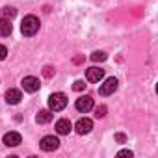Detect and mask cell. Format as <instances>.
<instances>
[{
    "label": "cell",
    "mask_w": 158,
    "mask_h": 158,
    "mask_svg": "<svg viewBox=\"0 0 158 158\" xmlns=\"http://www.w3.org/2000/svg\"><path fill=\"white\" fill-rule=\"evenodd\" d=\"M37 30H39V19H37L35 15H26V17L23 19V23H21V32H23V35L32 37V35L37 34Z\"/></svg>",
    "instance_id": "6da1fadb"
},
{
    "label": "cell",
    "mask_w": 158,
    "mask_h": 158,
    "mask_svg": "<svg viewBox=\"0 0 158 158\" xmlns=\"http://www.w3.org/2000/svg\"><path fill=\"white\" fill-rule=\"evenodd\" d=\"M67 106V97L65 93H52L48 97V108L52 112H61L63 108Z\"/></svg>",
    "instance_id": "7a4b0ae2"
},
{
    "label": "cell",
    "mask_w": 158,
    "mask_h": 158,
    "mask_svg": "<svg viewBox=\"0 0 158 158\" xmlns=\"http://www.w3.org/2000/svg\"><path fill=\"white\" fill-rule=\"evenodd\" d=\"M39 147L45 151V152H52L60 147V139L56 136H45L41 141H39Z\"/></svg>",
    "instance_id": "3957f363"
},
{
    "label": "cell",
    "mask_w": 158,
    "mask_h": 158,
    "mask_svg": "<svg viewBox=\"0 0 158 158\" xmlns=\"http://www.w3.org/2000/svg\"><path fill=\"white\" fill-rule=\"evenodd\" d=\"M117 78H106V80H104V84H101V88H99V93L101 95H104V97H108V95H112L115 89H117Z\"/></svg>",
    "instance_id": "277c9868"
},
{
    "label": "cell",
    "mask_w": 158,
    "mask_h": 158,
    "mask_svg": "<svg viewBox=\"0 0 158 158\" xmlns=\"http://www.w3.org/2000/svg\"><path fill=\"white\" fill-rule=\"evenodd\" d=\"M74 108L78 110V112H89L91 108H93V99L89 97V95H82V97H78L76 99V102H74Z\"/></svg>",
    "instance_id": "5b68a950"
},
{
    "label": "cell",
    "mask_w": 158,
    "mask_h": 158,
    "mask_svg": "<svg viewBox=\"0 0 158 158\" xmlns=\"http://www.w3.org/2000/svg\"><path fill=\"white\" fill-rule=\"evenodd\" d=\"M104 78V69H101V67H89L88 71H86V80L88 82H93V84H97V82H101Z\"/></svg>",
    "instance_id": "8992f818"
},
{
    "label": "cell",
    "mask_w": 158,
    "mask_h": 158,
    "mask_svg": "<svg viewBox=\"0 0 158 158\" xmlns=\"http://www.w3.org/2000/svg\"><path fill=\"white\" fill-rule=\"evenodd\" d=\"M39 78H35V76H24L23 78V88H24V91H28V93H35L37 89H39Z\"/></svg>",
    "instance_id": "52a82bcc"
},
{
    "label": "cell",
    "mask_w": 158,
    "mask_h": 158,
    "mask_svg": "<svg viewBox=\"0 0 158 158\" xmlns=\"http://www.w3.org/2000/svg\"><path fill=\"white\" fill-rule=\"evenodd\" d=\"M91 128H93V121L91 119H88V117H82V119H78L76 121V125H74V130L78 132V134H88V132H91Z\"/></svg>",
    "instance_id": "ba28073f"
},
{
    "label": "cell",
    "mask_w": 158,
    "mask_h": 158,
    "mask_svg": "<svg viewBox=\"0 0 158 158\" xmlns=\"http://www.w3.org/2000/svg\"><path fill=\"white\" fill-rule=\"evenodd\" d=\"M21 141H23V138H21V134H19V132H15V130H11V132L4 134V143H6L8 147H17Z\"/></svg>",
    "instance_id": "9c48e42d"
},
{
    "label": "cell",
    "mask_w": 158,
    "mask_h": 158,
    "mask_svg": "<svg viewBox=\"0 0 158 158\" xmlns=\"http://www.w3.org/2000/svg\"><path fill=\"white\" fill-rule=\"evenodd\" d=\"M23 99V93L19 89H8L6 91V102L8 104H19Z\"/></svg>",
    "instance_id": "30bf717a"
},
{
    "label": "cell",
    "mask_w": 158,
    "mask_h": 158,
    "mask_svg": "<svg viewBox=\"0 0 158 158\" xmlns=\"http://www.w3.org/2000/svg\"><path fill=\"white\" fill-rule=\"evenodd\" d=\"M71 130H73V125H71L69 119H60V121L56 123V132H58V134L63 136V134H69Z\"/></svg>",
    "instance_id": "8fae6325"
},
{
    "label": "cell",
    "mask_w": 158,
    "mask_h": 158,
    "mask_svg": "<svg viewBox=\"0 0 158 158\" xmlns=\"http://www.w3.org/2000/svg\"><path fill=\"white\" fill-rule=\"evenodd\" d=\"M13 32V24H11V21L10 19H0V35L2 37H6V35H10Z\"/></svg>",
    "instance_id": "7c38bea8"
},
{
    "label": "cell",
    "mask_w": 158,
    "mask_h": 158,
    "mask_svg": "<svg viewBox=\"0 0 158 158\" xmlns=\"http://www.w3.org/2000/svg\"><path fill=\"white\" fill-rule=\"evenodd\" d=\"M52 117H54L52 110H41V112L37 114L35 121H37L39 125H47V123H50V121H52Z\"/></svg>",
    "instance_id": "4fadbf2b"
},
{
    "label": "cell",
    "mask_w": 158,
    "mask_h": 158,
    "mask_svg": "<svg viewBox=\"0 0 158 158\" xmlns=\"http://www.w3.org/2000/svg\"><path fill=\"white\" fill-rule=\"evenodd\" d=\"M15 15H17V10H15V8H10V6L2 8V17H4V19H10V21H11Z\"/></svg>",
    "instance_id": "5bb4252c"
},
{
    "label": "cell",
    "mask_w": 158,
    "mask_h": 158,
    "mask_svg": "<svg viewBox=\"0 0 158 158\" xmlns=\"http://www.w3.org/2000/svg\"><path fill=\"white\" fill-rule=\"evenodd\" d=\"M108 56H106V52H102V50H97V52H93L91 54V60L93 61H104Z\"/></svg>",
    "instance_id": "9a60e30c"
},
{
    "label": "cell",
    "mask_w": 158,
    "mask_h": 158,
    "mask_svg": "<svg viewBox=\"0 0 158 158\" xmlns=\"http://www.w3.org/2000/svg\"><path fill=\"white\" fill-rule=\"evenodd\" d=\"M86 86H88V84H84L82 80H76V82L73 84V89H74V91H84V89H86Z\"/></svg>",
    "instance_id": "2e32d148"
},
{
    "label": "cell",
    "mask_w": 158,
    "mask_h": 158,
    "mask_svg": "<svg viewBox=\"0 0 158 158\" xmlns=\"http://www.w3.org/2000/svg\"><path fill=\"white\" fill-rule=\"evenodd\" d=\"M95 115H97V117H104V115H106V106H99V108L95 110Z\"/></svg>",
    "instance_id": "e0dca14e"
},
{
    "label": "cell",
    "mask_w": 158,
    "mask_h": 158,
    "mask_svg": "<svg viewBox=\"0 0 158 158\" xmlns=\"http://www.w3.org/2000/svg\"><path fill=\"white\" fill-rule=\"evenodd\" d=\"M43 74H45L47 78H52V76H54V69H52V67H45V69H43Z\"/></svg>",
    "instance_id": "ac0fdd59"
},
{
    "label": "cell",
    "mask_w": 158,
    "mask_h": 158,
    "mask_svg": "<svg viewBox=\"0 0 158 158\" xmlns=\"http://www.w3.org/2000/svg\"><path fill=\"white\" fill-rule=\"evenodd\" d=\"M6 56H8V48H6L4 45H0V61H2Z\"/></svg>",
    "instance_id": "d6986e66"
},
{
    "label": "cell",
    "mask_w": 158,
    "mask_h": 158,
    "mask_svg": "<svg viewBox=\"0 0 158 158\" xmlns=\"http://www.w3.org/2000/svg\"><path fill=\"white\" fill-rule=\"evenodd\" d=\"M117 156H128V158H130V156H132V151H119Z\"/></svg>",
    "instance_id": "ffe728a7"
},
{
    "label": "cell",
    "mask_w": 158,
    "mask_h": 158,
    "mask_svg": "<svg viewBox=\"0 0 158 158\" xmlns=\"http://www.w3.org/2000/svg\"><path fill=\"white\" fill-rule=\"evenodd\" d=\"M115 138H117V141H121V143H123V141H125V134H117V136H115Z\"/></svg>",
    "instance_id": "44dd1931"
}]
</instances>
